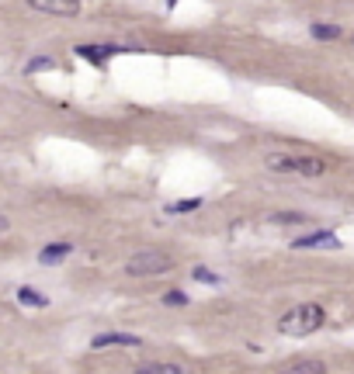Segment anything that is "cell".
Segmentation results:
<instances>
[{
	"instance_id": "3",
	"label": "cell",
	"mask_w": 354,
	"mask_h": 374,
	"mask_svg": "<svg viewBox=\"0 0 354 374\" xmlns=\"http://www.w3.org/2000/svg\"><path fill=\"white\" fill-rule=\"evenodd\" d=\"M125 270H129L132 277H157V274L174 270V260H170V253H160V250H142L136 257H129Z\"/></svg>"
},
{
	"instance_id": "12",
	"label": "cell",
	"mask_w": 354,
	"mask_h": 374,
	"mask_svg": "<svg viewBox=\"0 0 354 374\" xmlns=\"http://www.w3.org/2000/svg\"><path fill=\"white\" fill-rule=\"evenodd\" d=\"M309 215H302V212H278L271 215V222H278V225H302Z\"/></svg>"
},
{
	"instance_id": "1",
	"label": "cell",
	"mask_w": 354,
	"mask_h": 374,
	"mask_svg": "<svg viewBox=\"0 0 354 374\" xmlns=\"http://www.w3.org/2000/svg\"><path fill=\"white\" fill-rule=\"evenodd\" d=\"M327 322V312H323V305H316V301H306V305H296L285 319L278 322V329L285 333V336H309V333H316L320 326Z\"/></svg>"
},
{
	"instance_id": "16",
	"label": "cell",
	"mask_w": 354,
	"mask_h": 374,
	"mask_svg": "<svg viewBox=\"0 0 354 374\" xmlns=\"http://www.w3.org/2000/svg\"><path fill=\"white\" fill-rule=\"evenodd\" d=\"M164 301H167V305H174V309H181V305H188V294H184V292H167Z\"/></svg>"
},
{
	"instance_id": "7",
	"label": "cell",
	"mask_w": 354,
	"mask_h": 374,
	"mask_svg": "<svg viewBox=\"0 0 354 374\" xmlns=\"http://www.w3.org/2000/svg\"><path fill=\"white\" fill-rule=\"evenodd\" d=\"M136 374H191L188 368H181V364H170V360H146V364H139Z\"/></svg>"
},
{
	"instance_id": "15",
	"label": "cell",
	"mask_w": 354,
	"mask_h": 374,
	"mask_svg": "<svg viewBox=\"0 0 354 374\" xmlns=\"http://www.w3.org/2000/svg\"><path fill=\"white\" fill-rule=\"evenodd\" d=\"M191 277H194V281H202V284H219V277L209 267H194V270H191Z\"/></svg>"
},
{
	"instance_id": "13",
	"label": "cell",
	"mask_w": 354,
	"mask_h": 374,
	"mask_svg": "<svg viewBox=\"0 0 354 374\" xmlns=\"http://www.w3.org/2000/svg\"><path fill=\"white\" fill-rule=\"evenodd\" d=\"M194 208H202V201H198V198H184V201H174V205H167V215L194 212Z\"/></svg>"
},
{
	"instance_id": "14",
	"label": "cell",
	"mask_w": 354,
	"mask_h": 374,
	"mask_svg": "<svg viewBox=\"0 0 354 374\" xmlns=\"http://www.w3.org/2000/svg\"><path fill=\"white\" fill-rule=\"evenodd\" d=\"M309 31H313V38H340V28L337 25H320V21H316V25L309 28Z\"/></svg>"
},
{
	"instance_id": "18",
	"label": "cell",
	"mask_w": 354,
	"mask_h": 374,
	"mask_svg": "<svg viewBox=\"0 0 354 374\" xmlns=\"http://www.w3.org/2000/svg\"><path fill=\"white\" fill-rule=\"evenodd\" d=\"M4 229H7V218H4V215H0V233H4Z\"/></svg>"
},
{
	"instance_id": "17",
	"label": "cell",
	"mask_w": 354,
	"mask_h": 374,
	"mask_svg": "<svg viewBox=\"0 0 354 374\" xmlns=\"http://www.w3.org/2000/svg\"><path fill=\"white\" fill-rule=\"evenodd\" d=\"M46 66H53V59H46V55H42V59H31V63H28V73H35V70H46Z\"/></svg>"
},
{
	"instance_id": "10",
	"label": "cell",
	"mask_w": 354,
	"mask_h": 374,
	"mask_svg": "<svg viewBox=\"0 0 354 374\" xmlns=\"http://www.w3.org/2000/svg\"><path fill=\"white\" fill-rule=\"evenodd\" d=\"M18 301L28 305V309H46L49 305V298L42 292H35V288H18Z\"/></svg>"
},
{
	"instance_id": "5",
	"label": "cell",
	"mask_w": 354,
	"mask_h": 374,
	"mask_svg": "<svg viewBox=\"0 0 354 374\" xmlns=\"http://www.w3.org/2000/svg\"><path fill=\"white\" fill-rule=\"evenodd\" d=\"M28 7L42 11V14H59V18H70L80 11V0H28Z\"/></svg>"
},
{
	"instance_id": "11",
	"label": "cell",
	"mask_w": 354,
	"mask_h": 374,
	"mask_svg": "<svg viewBox=\"0 0 354 374\" xmlns=\"http://www.w3.org/2000/svg\"><path fill=\"white\" fill-rule=\"evenodd\" d=\"M278 374H327V364L323 360H299V364H292Z\"/></svg>"
},
{
	"instance_id": "9",
	"label": "cell",
	"mask_w": 354,
	"mask_h": 374,
	"mask_svg": "<svg viewBox=\"0 0 354 374\" xmlns=\"http://www.w3.org/2000/svg\"><path fill=\"white\" fill-rule=\"evenodd\" d=\"M73 253V242H53V246H46L42 253H38V260L42 264H59L63 257H70Z\"/></svg>"
},
{
	"instance_id": "4",
	"label": "cell",
	"mask_w": 354,
	"mask_h": 374,
	"mask_svg": "<svg viewBox=\"0 0 354 374\" xmlns=\"http://www.w3.org/2000/svg\"><path fill=\"white\" fill-rule=\"evenodd\" d=\"M292 246L296 250H340L344 242L337 240V233H309V236H299Z\"/></svg>"
},
{
	"instance_id": "2",
	"label": "cell",
	"mask_w": 354,
	"mask_h": 374,
	"mask_svg": "<svg viewBox=\"0 0 354 374\" xmlns=\"http://www.w3.org/2000/svg\"><path fill=\"white\" fill-rule=\"evenodd\" d=\"M268 170H274V173H299V177H323V173H327V160H320V156L271 153V156H268Z\"/></svg>"
},
{
	"instance_id": "6",
	"label": "cell",
	"mask_w": 354,
	"mask_h": 374,
	"mask_svg": "<svg viewBox=\"0 0 354 374\" xmlns=\"http://www.w3.org/2000/svg\"><path fill=\"white\" fill-rule=\"evenodd\" d=\"M90 347H94V350H105V347H142V340L132 336V333H98V336L90 340Z\"/></svg>"
},
{
	"instance_id": "8",
	"label": "cell",
	"mask_w": 354,
	"mask_h": 374,
	"mask_svg": "<svg viewBox=\"0 0 354 374\" xmlns=\"http://www.w3.org/2000/svg\"><path fill=\"white\" fill-rule=\"evenodd\" d=\"M73 53L83 55V59H90V63H105L111 53H125V49H118V46H77Z\"/></svg>"
}]
</instances>
